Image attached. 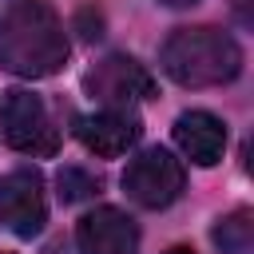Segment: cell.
Returning <instances> with one entry per match:
<instances>
[{
  "label": "cell",
  "mask_w": 254,
  "mask_h": 254,
  "mask_svg": "<svg viewBox=\"0 0 254 254\" xmlns=\"http://www.w3.org/2000/svg\"><path fill=\"white\" fill-rule=\"evenodd\" d=\"M139 119L127 111V107H103L95 115H83L75 119V135L79 143L91 151V155H103V159H115L123 151H131L139 143Z\"/></svg>",
  "instance_id": "cell-8"
},
{
  "label": "cell",
  "mask_w": 254,
  "mask_h": 254,
  "mask_svg": "<svg viewBox=\"0 0 254 254\" xmlns=\"http://www.w3.org/2000/svg\"><path fill=\"white\" fill-rule=\"evenodd\" d=\"M167 254H194V250H190V246H171Z\"/></svg>",
  "instance_id": "cell-15"
},
{
  "label": "cell",
  "mask_w": 254,
  "mask_h": 254,
  "mask_svg": "<svg viewBox=\"0 0 254 254\" xmlns=\"http://www.w3.org/2000/svg\"><path fill=\"white\" fill-rule=\"evenodd\" d=\"M210 238H214V246L222 254H250V246H254V214L250 210H230L226 218L214 222Z\"/></svg>",
  "instance_id": "cell-10"
},
{
  "label": "cell",
  "mask_w": 254,
  "mask_h": 254,
  "mask_svg": "<svg viewBox=\"0 0 254 254\" xmlns=\"http://www.w3.org/2000/svg\"><path fill=\"white\" fill-rule=\"evenodd\" d=\"M67 64V32L48 0H16L0 16V67L24 79L56 75Z\"/></svg>",
  "instance_id": "cell-1"
},
{
  "label": "cell",
  "mask_w": 254,
  "mask_h": 254,
  "mask_svg": "<svg viewBox=\"0 0 254 254\" xmlns=\"http://www.w3.org/2000/svg\"><path fill=\"white\" fill-rule=\"evenodd\" d=\"M0 222L20 234L36 238L48 222V198H44V179L32 167H16L0 179Z\"/></svg>",
  "instance_id": "cell-6"
},
{
  "label": "cell",
  "mask_w": 254,
  "mask_h": 254,
  "mask_svg": "<svg viewBox=\"0 0 254 254\" xmlns=\"http://www.w3.org/2000/svg\"><path fill=\"white\" fill-rule=\"evenodd\" d=\"M0 139L20 155H40V159L56 155V147H60V135L48 119L44 99L32 91H20V87L8 91L0 103Z\"/></svg>",
  "instance_id": "cell-4"
},
{
  "label": "cell",
  "mask_w": 254,
  "mask_h": 254,
  "mask_svg": "<svg viewBox=\"0 0 254 254\" xmlns=\"http://www.w3.org/2000/svg\"><path fill=\"white\" fill-rule=\"evenodd\" d=\"M187 187V171H183V159H175L167 147H147L139 151L127 171H123V190L131 202L147 206V210H163L171 206Z\"/></svg>",
  "instance_id": "cell-3"
},
{
  "label": "cell",
  "mask_w": 254,
  "mask_h": 254,
  "mask_svg": "<svg viewBox=\"0 0 254 254\" xmlns=\"http://www.w3.org/2000/svg\"><path fill=\"white\" fill-rule=\"evenodd\" d=\"M159 64L183 87H218L242 71V48L230 32L198 24L171 32L159 52Z\"/></svg>",
  "instance_id": "cell-2"
},
{
  "label": "cell",
  "mask_w": 254,
  "mask_h": 254,
  "mask_svg": "<svg viewBox=\"0 0 254 254\" xmlns=\"http://www.w3.org/2000/svg\"><path fill=\"white\" fill-rule=\"evenodd\" d=\"M83 87L91 99L107 103V107H131L139 99H151L155 95V79L151 71L135 60V56H103L87 75H83Z\"/></svg>",
  "instance_id": "cell-5"
},
{
  "label": "cell",
  "mask_w": 254,
  "mask_h": 254,
  "mask_svg": "<svg viewBox=\"0 0 254 254\" xmlns=\"http://www.w3.org/2000/svg\"><path fill=\"white\" fill-rule=\"evenodd\" d=\"M79 254H139V226L119 206H95L75 226Z\"/></svg>",
  "instance_id": "cell-7"
},
{
  "label": "cell",
  "mask_w": 254,
  "mask_h": 254,
  "mask_svg": "<svg viewBox=\"0 0 254 254\" xmlns=\"http://www.w3.org/2000/svg\"><path fill=\"white\" fill-rule=\"evenodd\" d=\"M75 28H79V36H83V40H99V36H103V16H99V12H91V8H79Z\"/></svg>",
  "instance_id": "cell-12"
},
{
  "label": "cell",
  "mask_w": 254,
  "mask_h": 254,
  "mask_svg": "<svg viewBox=\"0 0 254 254\" xmlns=\"http://www.w3.org/2000/svg\"><path fill=\"white\" fill-rule=\"evenodd\" d=\"M234 12L242 24H254V0H234Z\"/></svg>",
  "instance_id": "cell-13"
},
{
  "label": "cell",
  "mask_w": 254,
  "mask_h": 254,
  "mask_svg": "<svg viewBox=\"0 0 254 254\" xmlns=\"http://www.w3.org/2000/svg\"><path fill=\"white\" fill-rule=\"evenodd\" d=\"M175 143L190 163L214 167L222 159V147H226V123L210 111H183L175 119Z\"/></svg>",
  "instance_id": "cell-9"
},
{
  "label": "cell",
  "mask_w": 254,
  "mask_h": 254,
  "mask_svg": "<svg viewBox=\"0 0 254 254\" xmlns=\"http://www.w3.org/2000/svg\"><path fill=\"white\" fill-rule=\"evenodd\" d=\"M56 187H60V198H64V202H79V198H87V194L99 190V179H91V175L79 171V167H64L60 179H56Z\"/></svg>",
  "instance_id": "cell-11"
},
{
  "label": "cell",
  "mask_w": 254,
  "mask_h": 254,
  "mask_svg": "<svg viewBox=\"0 0 254 254\" xmlns=\"http://www.w3.org/2000/svg\"><path fill=\"white\" fill-rule=\"evenodd\" d=\"M159 4H167V8H187V4H194V0H159Z\"/></svg>",
  "instance_id": "cell-14"
}]
</instances>
